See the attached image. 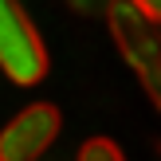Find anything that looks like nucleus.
Returning a JSON list of instances; mask_svg holds the SVG:
<instances>
[{"label":"nucleus","mask_w":161,"mask_h":161,"mask_svg":"<svg viewBox=\"0 0 161 161\" xmlns=\"http://www.w3.org/2000/svg\"><path fill=\"white\" fill-rule=\"evenodd\" d=\"M75 12H83V16H106V8L114 4V0H67Z\"/></svg>","instance_id":"nucleus-5"},{"label":"nucleus","mask_w":161,"mask_h":161,"mask_svg":"<svg viewBox=\"0 0 161 161\" xmlns=\"http://www.w3.org/2000/svg\"><path fill=\"white\" fill-rule=\"evenodd\" d=\"M63 130V114L55 102H28L0 130V161H39L55 146Z\"/></svg>","instance_id":"nucleus-3"},{"label":"nucleus","mask_w":161,"mask_h":161,"mask_svg":"<svg viewBox=\"0 0 161 161\" xmlns=\"http://www.w3.org/2000/svg\"><path fill=\"white\" fill-rule=\"evenodd\" d=\"M0 71L16 86H36L47 75V47L20 0H0Z\"/></svg>","instance_id":"nucleus-2"},{"label":"nucleus","mask_w":161,"mask_h":161,"mask_svg":"<svg viewBox=\"0 0 161 161\" xmlns=\"http://www.w3.org/2000/svg\"><path fill=\"white\" fill-rule=\"evenodd\" d=\"M106 24L114 36V47L134 67V75L142 79V91L161 114V24L149 20L134 0H114L106 8Z\"/></svg>","instance_id":"nucleus-1"},{"label":"nucleus","mask_w":161,"mask_h":161,"mask_svg":"<svg viewBox=\"0 0 161 161\" xmlns=\"http://www.w3.org/2000/svg\"><path fill=\"white\" fill-rule=\"evenodd\" d=\"M79 161H126V153L110 138H86L79 149Z\"/></svg>","instance_id":"nucleus-4"},{"label":"nucleus","mask_w":161,"mask_h":161,"mask_svg":"<svg viewBox=\"0 0 161 161\" xmlns=\"http://www.w3.org/2000/svg\"><path fill=\"white\" fill-rule=\"evenodd\" d=\"M134 4H138L142 12L149 16V20H157V24H161V0H134Z\"/></svg>","instance_id":"nucleus-6"}]
</instances>
